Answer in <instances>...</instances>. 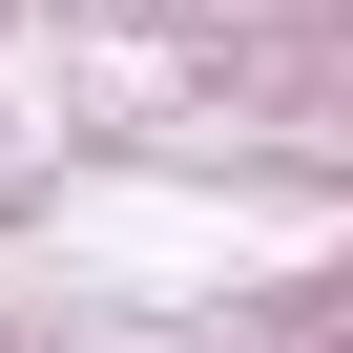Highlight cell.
Here are the masks:
<instances>
[]
</instances>
